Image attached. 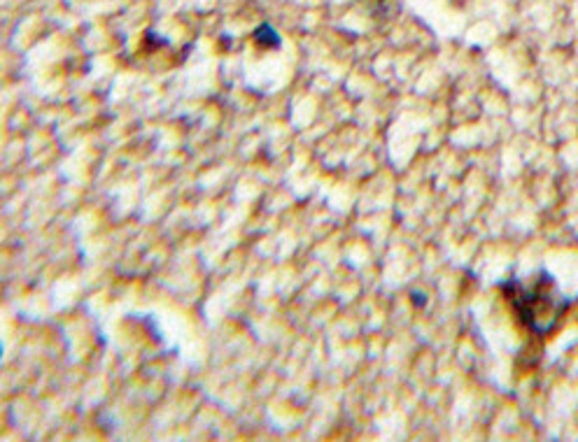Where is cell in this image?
<instances>
[{
    "mask_svg": "<svg viewBox=\"0 0 578 442\" xmlns=\"http://www.w3.org/2000/svg\"><path fill=\"white\" fill-rule=\"evenodd\" d=\"M455 3H464V0H455Z\"/></svg>",
    "mask_w": 578,
    "mask_h": 442,
    "instance_id": "obj_4",
    "label": "cell"
},
{
    "mask_svg": "<svg viewBox=\"0 0 578 442\" xmlns=\"http://www.w3.org/2000/svg\"><path fill=\"white\" fill-rule=\"evenodd\" d=\"M252 40L257 47H261V50H278L280 47V33H278L276 28L270 26L269 22H264L261 26H257V31L252 33Z\"/></svg>",
    "mask_w": 578,
    "mask_h": 442,
    "instance_id": "obj_2",
    "label": "cell"
},
{
    "mask_svg": "<svg viewBox=\"0 0 578 442\" xmlns=\"http://www.w3.org/2000/svg\"><path fill=\"white\" fill-rule=\"evenodd\" d=\"M411 296H413V298H415L413 303H415V306H418V307H422V306H424V301H427V296L420 294V291H415V289L411 291Z\"/></svg>",
    "mask_w": 578,
    "mask_h": 442,
    "instance_id": "obj_3",
    "label": "cell"
},
{
    "mask_svg": "<svg viewBox=\"0 0 578 442\" xmlns=\"http://www.w3.org/2000/svg\"><path fill=\"white\" fill-rule=\"evenodd\" d=\"M513 315L536 338L555 334L576 301L567 298L557 287V279L548 270H535L529 277H508L501 282Z\"/></svg>",
    "mask_w": 578,
    "mask_h": 442,
    "instance_id": "obj_1",
    "label": "cell"
}]
</instances>
